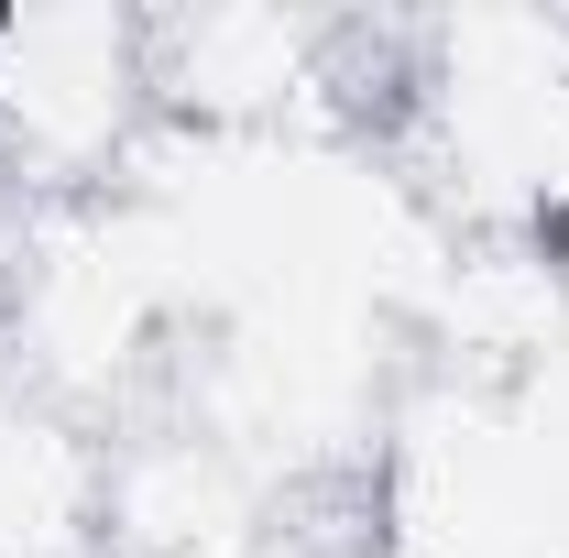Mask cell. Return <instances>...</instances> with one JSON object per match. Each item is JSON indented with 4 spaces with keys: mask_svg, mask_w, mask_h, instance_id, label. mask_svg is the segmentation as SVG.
Listing matches in <instances>:
<instances>
[{
    "mask_svg": "<svg viewBox=\"0 0 569 558\" xmlns=\"http://www.w3.org/2000/svg\"><path fill=\"white\" fill-rule=\"evenodd\" d=\"M153 132L142 11H0V187L33 209H88L142 165Z\"/></svg>",
    "mask_w": 569,
    "mask_h": 558,
    "instance_id": "1",
    "label": "cell"
},
{
    "mask_svg": "<svg viewBox=\"0 0 569 558\" xmlns=\"http://www.w3.org/2000/svg\"><path fill=\"white\" fill-rule=\"evenodd\" d=\"M0 296H11V275H0Z\"/></svg>",
    "mask_w": 569,
    "mask_h": 558,
    "instance_id": "2",
    "label": "cell"
}]
</instances>
